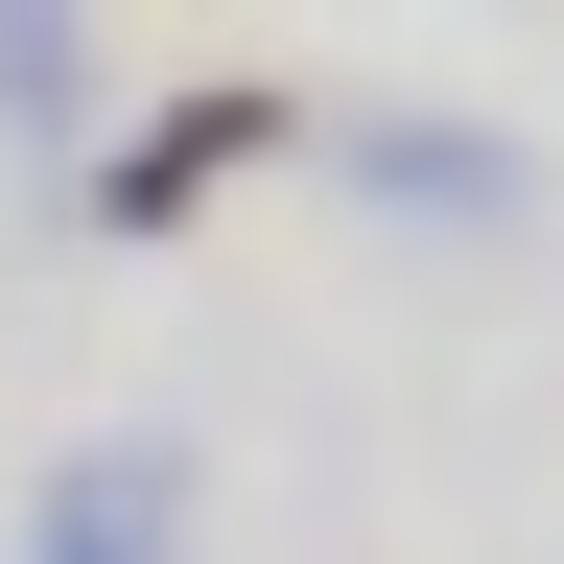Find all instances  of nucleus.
<instances>
[{
    "instance_id": "f257e3e1",
    "label": "nucleus",
    "mask_w": 564,
    "mask_h": 564,
    "mask_svg": "<svg viewBox=\"0 0 564 564\" xmlns=\"http://www.w3.org/2000/svg\"><path fill=\"white\" fill-rule=\"evenodd\" d=\"M282 141H306V118H282L259 70H188V95H165V118L95 165V236H188V212L236 188V165H282Z\"/></svg>"
},
{
    "instance_id": "7ed1b4c3",
    "label": "nucleus",
    "mask_w": 564,
    "mask_h": 564,
    "mask_svg": "<svg viewBox=\"0 0 564 564\" xmlns=\"http://www.w3.org/2000/svg\"><path fill=\"white\" fill-rule=\"evenodd\" d=\"M329 165L377 188V212H447V236H518V212H541V165H518V141H470V118H352Z\"/></svg>"
},
{
    "instance_id": "f03ea898",
    "label": "nucleus",
    "mask_w": 564,
    "mask_h": 564,
    "mask_svg": "<svg viewBox=\"0 0 564 564\" xmlns=\"http://www.w3.org/2000/svg\"><path fill=\"white\" fill-rule=\"evenodd\" d=\"M188 447L165 423H118V447H47V494H24V564H188Z\"/></svg>"
},
{
    "instance_id": "20e7f679",
    "label": "nucleus",
    "mask_w": 564,
    "mask_h": 564,
    "mask_svg": "<svg viewBox=\"0 0 564 564\" xmlns=\"http://www.w3.org/2000/svg\"><path fill=\"white\" fill-rule=\"evenodd\" d=\"M0 118H24V141L95 118V24H0Z\"/></svg>"
}]
</instances>
